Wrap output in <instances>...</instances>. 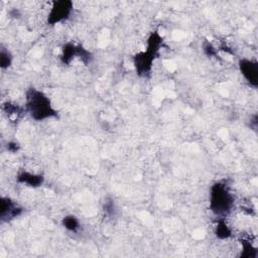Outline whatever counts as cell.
<instances>
[{
  "instance_id": "11",
  "label": "cell",
  "mask_w": 258,
  "mask_h": 258,
  "mask_svg": "<svg viewBox=\"0 0 258 258\" xmlns=\"http://www.w3.org/2000/svg\"><path fill=\"white\" fill-rule=\"evenodd\" d=\"M62 227L72 233H78L81 229V222L75 215H67L61 219Z\"/></svg>"
},
{
  "instance_id": "8",
  "label": "cell",
  "mask_w": 258,
  "mask_h": 258,
  "mask_svg": "<svg viewBox=\"0 0 258 258\" xmlns=\"http://www.w3.org/2000/svg\"><path fill=\"white\" fill-rule=\"evenodd\" d=\"M16 181L29 187H39L44 183V176L40 173H34L27 170H21L16 175Z\"/></svg>"
},
{
  "instance_id": "4",
  "label": "cell",
  "mask_w": 258,
  "mask_h": 258,
  "mask_svg": "<svg viewBox=\"0 0 258 258\" xmlns=\"http://www.w3.org/2000/svg\"><path fill=\"white\" fill-rule=\"evenodd\" d=\"M80 59L84 64H89L93 59L92 52L81 44H76L73 42H66L61 46L60 52V62L64 66H70L74 59Z\"/></svg>"
},
{
  "instance_id": "10",
  "label": "cell",
  "mask_w": 258,
  "mask_h": 258,
  "mask_svg": "<svg viewBox=\"0 0 258 258\" xmlns=\"http://www.w3.org/2000/svg\"><path fill=\"white\" fill-rule=\"evenodd\" d=\"M2 110L4 111V113L8 116V117H19L21 116L23 113H26L25 108L14 103L11 101H6L3 103L2 105Z\"/></svg>"
},
{
  "instance_id": "1",
  "label": "cell",
  "mask_w": 258,
  "mask_h": 258,
  "mask_svg": "<svg viewBox=\"0 0 258 258\" xmlns=\"http://www.w3.org/2000/svg\"><path fill=\"white\" fill-rule=\"evenodd\" d=\"M163 37L155 30L150 32L146 40L145 50L139 51L133 56V66L136 74L141 78H149L151 76L153 63L159 56L161 47L163 46Z\"/></svg>"
},
{
  "instance_id": "12",
  "label": "cell",
  "mask_w": 258,
  "mask_h": 258,
  "mask_svg": "<svg viewBox=\"0 0 258 258\" xmlns=\"http://www.w3.org/2000/svg\"><path fill=\"white\" fill-rule=\"evenodd\" d=\"M13 62V55L11 51L7 48L1 45L0 47V68L1 70H7L12 66Z\"/></svg>"
},
{
  "instance_id": "6",
  "label": "cell",
  "mask_w": 258,
  "mask_h": 258,
  "mask_svg": "<svg viewBox=\"0 0 258 258\" xmlns=\"http://www.w3.org/2000/svg\"><path fill=\"white\" fill-rule=\"evenodd\" d=\"M23 208L10 197L2 196L0 199V220L1 223H9L21 216Z\"/></svg>"
},
{
  "instance_id": "3",
  "label": "cell",
  "mask_w": 258,
  "mask_h": 258,
  "mask_svg": "<svg viewBox=\"0 0 258 258\" xmlns=\"http://www.w3.org/2000/svg\"><path fill=\"white\" fill-rule=\"evenodd\" d=\"M235 198L225 180L214 182L210 187L209 208L218 218H226L234 209Z\"/></svg>"
},
{
  "instance_id": "7",
  "label": "cell",
  "mask_w": 258,
  "mask_h": 258,
  "mask_svg": "<svg viewBox=\"0 0 258 258\" xmlns=\"http://www.w3.org/2000/svg\"><path fill=\"white\" fill-rule=\"evenodd\" d=\"M239 72L243 76L244 80L252 88H257L258 86V63L256 60L243 57L238 61Z\"/></svg>"
},
{
  "instance_id": "13",
  "label": "cell",
  "mask_w": 258,
  "mask_h": 258,
  "mask_svg": "<svg viewBox=\"0 0 258 258\" xmlns=\"http://www.w3.org/2000/svg\"><path fill=\"white\" fill-rule=\"evenodd\" d=\"M242 253L240 255V257L243 258H255L257 256V250L256 248L251 244V242L249 241H242Z\"/></svg>"
},
{
  "instance_id": "15",
  "label": "cell",
  "mask_w": 258,
  "mask_h": 258,
  "mask_svg": "<svg viewBox=\"0 0 258 258\" xmlns=\"http://www.w3.org/2000/svg\"><path fill=\"white\" fill-rule=\"evenodd\" d=\"M104 213L107 217L112 218L116 214V206L112 199H107L104 203Z\"/></svg>"
},
{
  "instance_id": "2",
  "label": "cell",
  "mask_w": 258,
  "mask_h": 258,
  "mask_svg": "<svg viewBox=\"0 0 258 258\" xmlns=\"http://www.w3.org/2000/svg\"><path fill=\"white\" fill-rule=\"evenodd\" d=\"M24 108L26 113L35 121L58 118V112L48 96L34 87L28 88L25 92Z\"/></svg>"
},
{
  "instance_id": "16",
  "label": "cell",
  "mask_w": 258,
  "mask_h": 258,
  "mask_svg": "<svg viewBox=\"0 0 258 258\" xmlns=\"http://www.w3.org/2000/svg\"><path fill=\"white\" fill-rule=\"evenodd\" d=\"M6 148H7V150H8L9 152H11V153H16V152L20 149V145H19V143H17L16 141H10V142L7 143Z\"/></svg>"
},
{
  "instance_id": "9",
  "label": "cell",
  "mask_w": 258,
  "mask_h": 258,
  "mask_svg": "<svg viewBox=\"0 0 258 258\" xmlns=\"http://www.w3.org/2000/svg\"><path fill=\"white\" fill-rule=\"evenodd\" d=\"M214 234L219 240H227L232 237L233 232L230 226L225 221V218H219L214 229Z\"/></svg>"
},
{
  "instance_id": "14",
  "label": "cell",
  "mask_w": 258,
  "mask_h": 258,
  "mask_svg": "<svg viewBox=\"0 0 258 258\" xmlns=\"http://www.w3.org/2000/svg\"><path fill=\"white\" fill-rule=\"evenodd\" d=\"M203 51L209 57H218V48L209 40H204L203 44Z\"/></svg>"
},
{
  "instance_id": "5",
  "label": "cell",
  "mask_w": 258,
  "mask_h": 258,
  "mask_svg": "<svg viewBox=\"0 0 258 258\" xmlns=\"http://www.w3.org/2000/svg\"><path fill=\"white\" fill-rule=\"evenodd\" d=\"M74 12V3L70 0L53 1L49 8L46 23L50 26H54L58 23L67 21Z\"/></svg>"
}]
</instances>
